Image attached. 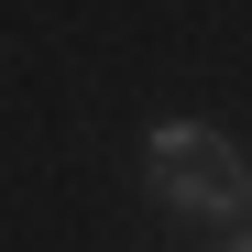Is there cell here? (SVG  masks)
I'll use <instances>...</instances> for the list:
<instances>
[{
	"label": "cell",
	"mask_w": 252,
	"mask_h": 252,
	"mask_svg": "<svg viewBox=\"0 0 252 252\" xmlns=\"http://www.w3.org/2000/svg\"><path fill=\"white\" fill-rule=\"evenodd\" d=\"M230 252H252V220H241V230H230Z\"/></svg>",
	"instance_id": "7a4b0ae2"
},
{
	"label": "cell",
	"mask_w": 252,
	"mask_h": 252,
	"mask_svg": "<svg viewBox=\"0 0 252 252\" xmlns=\"http://www.w3.org/2000/svg\"><path fill=\"white\" fill-rule=\"evenodd\" d=\"M241 208H252V164H241Z\"/></svg>",
	"instance_id": "3957f363"
},
{
	"label": "cell",
	"mask_w": 252,
	"mask_h": 252,
	"mask_svg": "<svg viewBox=\"0 0 252 252\" xmlns=\"http://www.w3.org/2000/svg\"><path fill=\"white\" fill-rule=\"evenodd\" d=\"M143 176L176 220H241V154L208 121H154L143 132Z\"/></svg>",
	"instance_id": "6da1fadb"
}]
</instances>
